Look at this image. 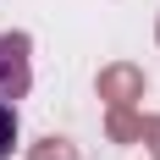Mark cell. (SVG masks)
<instances>
[{"label": "cell", "instance_id": "obj_2", "mask_svg": "<svg viewBox=\"0 0 160 160\" xmlns=\"http://www.w3.org/2000/svg\"><path fill=\"white\" fill-rule=\"evenodd\" d=\"M17 155V105H6L0 99V160Z\"/></svg>", "mask_w": 160, "mask_h": 160}, {"label": "cell", "instance_id": "obj_1", "mask_svg": "<svg viewBox=\"0 0 160 160\" xmlns=\"http://www.w3.org/2000/svg\"><path fill=\"white\" fill-rule=\"evenodd\" d=\"M28 88H33L28 39H22V33H0V99H6V105H17Z\"/></svg>", "mask_w": 160, "mask_h": 160}]
</instances>
